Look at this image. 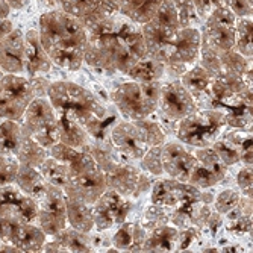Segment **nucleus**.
I'll use <instances>...</instances> for the list:
<instances>
[{
	"label": "nucleus",
	"mask_w": 253,
	"mask_h": 253,
	"mask_svg": "<svg viewBox=\"0 0 253 253\" xmlns=\"http://www.w3.org/2000/svg\"><path fill=\"white\" fill-rule=\"evenodd\" d=\"M58 117V132H59V141L82 150L93 138L86 132V129L76 122L75 119L64 116V114H56Z\"/></svg>",
	"instance_id": "30"
},
{
	"label": "nucleus",
	"mask_w": 253,
	"mask_h": 253,
	"mask_svg": "<svg viewBox=\"0 0 253 253\" xmlns=\"http://www.w3.org/2000/svg\"><path fill=\"white\" fill-rule=\"evenodd\" d=\"M171 3L177 12L180 28L197 26L200 23V18L193 5V0H171Z\"/></svg>",
	"instance_id": "42"
},
{
	"label": "nucleus",
	"mask_w": 253,
	"mask_h": 253,
	"mask_svg": "<svg viewBox=\"0 0 253 253\" xmlns=\"http://www.w3.org/2000/svg\"><path fill=\"white\" fill-rule=\"evenodd\" d=\"M18 123L23 132L45 149L59 143L56 111L47 97H34Z\"/></svg>",
	"instance_id": "7"
},
{
	"label": "nucleus",
	"mask_w": 253,
	"mask_h": 253,
	"mask_svg": "<svg viewBox=\"0 0 253 253\" xmlns=\"http://www.w3.org/2000/svg\"><path fill=\"white\" fill-rule=\"evenodd\" d=\"M3 75H5V72H3V70H2V68H0V78H2V76H3Z\"/></svg>",
	"instance_id": "58"
},
{
	"label": "nucleus",
	"mask_w": 253,
	"mask_h": 253,
	"mask_svg": "<svg viewBox=\"0 0 253 253\" xmlns=\"http://www.w3.org/2000/svg\"><path fill=\"white\" fill-rule=\"evenodd\" d=\"M53 62L44 52L38 31L31 29L25 34V72L31 78L42 76L50 72Z\"/></svg>",
	"instance_id": "22"
},
{
	"label": "nucleus",
	"mask_w": 253,
	"mask_h": 253,
	"mask_svg": "<svg viewBox=\"0 0 253 253\" xmlns=\"http://www.w3.org/2000/svg\"><path fill=\"white\" fill-rule=\"evenodd\" d=\"M163 146V144H161ZM161 146H153L150 147L143 158L140 159L141 170H144L147 174L155 176V177H163L164 176V169H163V156H161Z\"/></svg>",
	"instance_id": "41"
},
{
	"label": "nucleus",
	"mask_w": 253,
	"mask_h": 253,
	"mask_svg": "<svg viewBox=\"0 0 253 253\" xmlns=\"http://www.w3.org/2000/svg\"><path fill=\"white\" fill-rule=\"evenodd\" d=\"M146 237L147 231L141 224L125 221L117 226L116 234L111 238V244L119 252H141Z\"/></svg>",
	"instance_id": "27"
},
{
	"label": "nucleus",
	"mask_w": 253,
	"mask_h": 253,
	"mask_svg": "<svg viewBox=\"0 0 253 253\" xmlns=\"http://www.w3.org/2000/svg\"><path fill=\"white\" fill-rule=\"evenodd\" d=\"M106 188L129 199H138L152 188V179L119 155L103 170Z\"/></svg>",
	"instance_id": "8"
},
{
	"label": "nucleus",
	"mask_w": 253,
	"mask_h": 253,
	"mask_svg": "<svg viewBox=\"0 0 253 253\" xmlns=\"http://www.w3.org/2000/svg\"><path fill=\"white\" fill-rule=\"evenodd\" d=\"M179 229L164 224L147 232L141 252H176Z\"/></svg>",
	"instance_id": "31"
},
{
	"label": "nucleus",
	"mask_w": 253,
	"mask_h": 253,
	"mask_svg": "<svg viewBox=\"0 0 253 253\" xmlns=\"http://www.w3.org/2000/svg\"><path fill=\"white\" fill-rule=\"evenodd\" d=\"M58 6L78 18L85 29L108 18L103 9V0H58Z\"/></svg>",
	"instance_id": "23"
},
{
	"label": "nucleus",
	"mask_w": 253,
	"mask_h": 253,
	"mask_svg": "<svg viewBox=\"0 0 253 253\" xmlns=\"http://www.w3.org/2000/svg\"><path fill=\"white\" fill-rule=\"evenodd\" d=\"M169 220H170V210L164 208V206H161V205L152 203L149 208L144 211V215H143L140 224L149 232L155 227L169 224Z\"/></svg>",
	"instance_id": "40"
},
{
	"label": "nucleus",
	"mask_w": 253,
	"mask_h": 253,
	"mask_svg": "<svg viewBox=\"0 0 253 253\" xmlns=\"http://www.w3.org/2000/svg\"><path fill=\"white\" fill-rule=\"evenodd\" d=\"M34 97V89L28 78L5 73L0 78V119L20 122Z\"/></svg>",
	"instance_id": "11"
},
{
	"label": "nucleus",
	"mask_w": 253,
	"mask_h": 253,
	"mask_svg": "<svg viewBox=\"0 0 253 253\" xmlns=\"http://www.w3.org/2000/svg\"><path fill=\"white\" fill-rule=\"evenodd\" d=\"M0 215L25 223H37L38 205L32 197L23 194L14 183H9L0 187Z\"/></svg>",
	"instance_id": "18"
},
{
	"label": "nucleus",
	"mask_w": 253,
	"mask_h": 253,
	"mask_svg": "<svg viewBox=\"0 0 253 253\" xmlns=\"http://www.w3.org/2000/svg\"><path fill=\"white\" fill-rule=\"evenodd\" d=\"M252 28H253L252 17L237 18L234 49L237 52H240L249 61H252V56H253V50H252Z\"/></svg>",
	"instance_id": "37"
},
{
	"label": "nucleus",
	"mask_w": 253,
	"mask_h": 253,
	"mask_svg": "<svg viewBox=\"0 0 253 253\" xmlns=\"http://www.w3.org/2000/svg\"><path fill=\"white\" fill-rule=\"evenodd\" d=\"M202 37L196 26L180 28L174 35L164 58L166 72L177 78L199 61Z\"/></svg>",
	"instance_id": "9"
},
{
	"label": "nucleus",
	"mask_w": 253,
	"mask_h": 253,
	"mask_svg": "<svg viewBox=\"0 0 253 253\" xmlns=\"http://www.w3.org/2000/svg\"><path fill=\"white\" fill-rule=\"evenodd\" d=\"M146 55L141 25L120 12L86 28L84 62L96 70L127 75Z\"/></svg>",
	"instance_id": "1"
},
{
	"label": "nucleus",
	"mask_w": 253,
	"mask_h": 253,
	"mask_svg": "<svg viewBox=\"0 0 253 253\" xmlns=\"http://www.w3.org/2000/svg\"><path fill=\"white\" fill-rule=\"evenodd\" d=\"M37 2H38L40 5L45 6V8H49V9H56V8H59V6H58V0H37Z\"/></svg>",
	"instance_id": "57"
},
{
	"label": "nucleus",
	"mask_w": 253,
	"mask_h": 253,
	"mask_svg": "<svg viewBox=\"0 0 253 253\" xmlns=\"http://www.w3.org/2000/svg\"><path fill=\"white\" fill-rule=\"evenodd\" d=\"M45 240L41 252H93V238L91 232L85 234L73 227H65L53 237Z\"/></svg>",
	"instance_id": "21"
},
{
	"label": "nucleus",
	"mask_w": 253,
	"mask_h": 253,
	"mask_svg": "<svg viewBox=\"0 0 253 253\" xmlns=\"http://www.w3.org/2000/svg\"><path fill=\"white\" fill-rule=\"evenodd\" d=\"M0 68L12 75L25 72V34L20 29H12L0 38Z\"/></svg>",
	"instance_id": "20"
},
{
	"label": "nucleus",
	"mask_w": 253,
	"mask_h": 253,
	"mask_svg": "<svg viewBox=\"0 0 253 253\" xmlns=\"http://www.w3.org/2000/svg\"><path fill=\"white\" fill-rule=\"evenodd\" d=\"M212 81L214 78L206 70H203L199 64H194L180 76L182 85L185 86V89L191 94V97L197 105H203V103L210 105Z\"/></svg>",
	"instance_id": "25"
},
{
	"label": "nucleus",
	"mask_w": 253,
	"mask_h": 253,
	"mask_svg": "<svg viewBox=\"0 0 253 253\" xmlns=\"http://www.w3.org/2000/svg\"><path fill=\"white\" fill-rule=\"evenodd\" d=\"M47 235L37 223L18 221L11 235L9 244H12L18 252H41Z\"/></svg>",
	"instance_id": "26"
},
{
	"label": "nucleus",
	"mask_w": 253,
	"mask_h": 253,
	"mask_svg": "<svg viewBox=\"0 0 253 253\" xmlns=\"http://www.w3.org/2000/svg\"><path fill=\"white\" fill-rule=\"evenodd\" d=\"M202 235V231L196 226H188L179 229L177 232V246H176V252H185L187 249H190V246Z\"/></svg>",
	"instance_id": "48"
},
{
	"label": "nucleus",
	"mask_w": 253,
	"mask_h": 253,
	"mask_svg": "<svg viewBox=\"0 0 253 253\" xmlns=\"http://www.w3.org/2000/svg\"><path fill=\"white\" fill-rule=\"evenodd\" d=\"M223 227L226 229L227 234H231L235 238L238 237L252 238V214H246L234 220H224Z\"/></svg>",
	"instance_id": "45"
},
{
	"label": "nucleus",
	"mask_w": 253,
	"mask_h": 253,
	"mask_svg": "<svg viewBox=\"0 0 253 253\" xmlns=\"http://www.w3.org/2000/svg\"><path fill=\"white\" fill-rule=\"evenodd\" d=\"M200 200L211 205L214 196L191 185L190 182H180L171 177L159 179L152 183V203L164 206L170 211Z\"/></svg>",
	"instance_id": "10"
},
{
	"label": "nucleus",
	"mask_w": 253,
	"mask_h": 253,
	"mask_svg": "<svg viewBox=\"0 0 253 253\" xmlns=\"http://www.w3.org/2000/svg\"><path fill=\"white\" fill-rule=\"evenodd\" d=\"M226 116V127L252 130V88L227 102L223 108Z\"/></svg>",
	"instance_id": "24"
},
{
	"label": "nucleus",
	"mask_w": 253,
	"mask_h": 253,
	"mask_svg": "<svg viewBox=\"0 0 253 253\" xmlns=\"http://www.w3.org/2000/svg\"><path fill=\"white\" fill-rule=\"evenodd\" d=\"M40 42L50 61L65 70L76 72L84 64L86 29L61 8L49 9L40 17Z\"/></svg>",
	"instance_id": "2"
},
{
	"label": "nucleus",
	"mask_w": 253,
	"mask_h": 253,
	"mask_svg": "<svg viewBox=\"0 0 253 253\" xmlns=\"http://www.w3.org/2000/svg\"><path fill=\"white\" fill-rule=\"evenodd\" d=\"M133 208L129 197H125L112 190H106L93 205V218L96 231H109L125 223Z\"/></svg>",
	"instance_id": "13"
},
{
	"label": "nucleus",
	"mask_w": 253,
	"mask_h": 253,
	"mask_svg": "<svg viewBox=\"0 0 253 253\" xmlns=\"http://www.w3.org/2000/svg\"><path fill=\"white\" fill-rule=\"evenodd\" d=\"M0 244H2V241H0Z\"/></svg>",
	"instance_id": "60"
},
{
	"label": "nucleus",
	"mask_w": 253,
	"mask_h": 253,
	"mask_svg": "<svg viewBox=\"0 0 253 253\" xmlns=\"http://www.w3.org/2000/svg\"><path fill=\"white\" fill-rule=\"evenodd\" d=\"M14 183L23 194L32 197L35 202H38L47 190V182L44 180L40 170L31 166H18Z\"/></svg>",
	"instance_id": "28"
},
{
	"label": "nucleus",
	"mask_w": 253,
	"mask_h": 253,
	"mask_svg": "<svg viewBox=\"0 0 253 253\" xmlns=\"http://www.w3.org/2000/svg\"><path fill=\"white\" fill-rule=\"evenodd\" d=\"M223 224H224V218H223V215L221 214H218L217 211H212L211 212V215L208 217V220H206V223H205V226H203V229L205 231H208V234H210V237L211 238H215L217 237V234L221 231L223 229ZM202 229V231H203Z\"/></svg>",
	"instance_id": "52"
},
{
	"label": "nucleus",
	"mask_w": 253,
	"mask_h": 253,
	"mask_svg": "<svg viewBox=\"0 0 253 253\" xmlns=\"http://www.w3.org/2000/svg\"><path fill=\"white\" fill-rule=\"evenodd\" d=\"M23 130L18 122L3 120L0 122V155L15 158L21 143Z\"/></svg>",
	"instance_id": "34"
},
{
	"label": "nucleus",
	"mask_w": 253,
	"mask_h": 253,
	"mask_svg": "<svg viewBox=\"0 0 253 253\" xmlns=\"http://www.w3.org/2000/svg\"><path fill=\"white\" fill-rule=\"evenodd\" d=\"M11 8L8 5V0H0V18H8Z\"/></svg>",
	"instance_id": "56"
},
{
	"label": "nucleus",
	"mask_w": 253,
	"mask_h": 253,
	"mask_svg": "<svg viewBox=\"0 0 253 253\" xmlns=\"http://www.w3.org/2000/svg\"><path fill=\"white\" fill-rule=\"evenodd\" d=\"M237 17L224 5L214 9L203 20L200 37L202 42L212 49L217 55L234 49Z\"/></svg>",
	"instance_id": "12"
},
{
	"label": "nucleus",
	"mask_w": 253,
	"mask_h": 253,
	"mask_svg": "<svg viewBox=\"0 0 253 253\" xmlns=\"http://www.w3.org/2000/svg\"><path fill=\"white\" fill-rule=\"evenodd\" d=\"M65 211H67V224L76 231L89 234L94 231V218L91 205L79 199L65 197Z\"/></svg>",
	"instance_id": "29"
},
{
	"label": "nucleus",
	"mask_w": 253,
	"mask_h": 253,
	"mask_svg": "<svg viewBox=\"0 0 253 253\" xmlns=\"http://www.w3.org/2000/svg\"><path fill=\"white\" fill-rule=\"evenodd\" d=\"M31 0H8V5L11 9H23Z\"/></svg>",
	"instance_id": "55"
},
{
	"label": "nucleus",
	"mask_w": 253,
	"mask_h": 253,
	"mask_svg": "<svg viewBox=\"0 0 253 253\" xmlns=\"http://www.w3.org/2000/svg\"><path fill=\"white\" fill-rule=\"evenodd\" d=\"M37 224L42 229V232L47 237L56 235L68 226L65 211V194L61 188L47 183V190L37 202Z\"/></svg>",
	"instance_id": "15"
},
{
	"label": "nucleus",
	"mask_w": 253,
	"mask_h": 253,
	"mask_svg": "<svg viewBox=\"0 0 253 253\" xmlns=\"http://www.w3.org/2000/svg\"><path fill=\"white\" fill-rule=\"evenodd\" d=\"M12 29H14V26L8 18H0V38L6 37Z\"/></svg>",
	"instance_id": "54"
},
{
	"label": "nucleus",
	"mask_w": 253,
	"mask_h": 253,
	"mask_svg": "<svg viewBox=\"0 0 253 253\" xmlns=\"http://www.w3.org/2000/svg\"><path fill=\"white\" fill-rule=\"evenodd\" d=\"M194 156H196V166L188 179L191 185L200 190H208L215 187L217 183H220L226 177L227 166L211 149V146L199 147L194 152Z\"/></svg>",
	"instance_id": "17"
},
{
	"label": "nucleus",
	"mask_w": 253,
	"mask_h": 253,
	"mask_svg": "<svg viewBox=\"0 0 253 253\" xmlns=\"http://www.w3.org/2000/svg\"><path fill=\"white\" fill-rule=\"evenodd\" d=\"M47 156H49V149H45L38 141H35L32 136L23 132L21 143H20V147L15 155V159L18 161V164L38 169Z\"/></svg>",
	"instance_id": "33"
},
{
	"label": "nucleus",
	"mask_w": 253,
	"mask_h": 253,
	"mask_svg": "<svg viewBox=\"0 0 253 253\" xmlns=\"http://www.w3.org/2000/svg\"><path fill=\"white\" fill-rule=\"evenodd\" d=\"M226 127L224 111L220 108L196 109L177 122L176 136L182 144L199 147L211 146Z\"/></svg>",
	"instance_id": "5"
},
{
	"label": "nucleus",
	"mask_w": 253,
	"mask_h": 253,
	"mask_svg": "<svg viewBox=\"0 0 253 253\" xmlns=\"http://www.w3.org/2000/svg\"><path fill=\"white\" fill-rule=\"evenodd\" d=\"M223 5L231 11L237 18L252 17V3L249 0H223Z\"/></svg>",
	"instance_id": "49"
},
{
	"label": "nucleus",
	"mask_w": 253,
	"mask_h": 253,
	"mask_svg": "<svg viewBox=\"0 0 253 253\" xmlns=\"http://www.w3.org/2000/svg\"><path fill=\"white\" fill-rule=\"evenodd\" d=\"M252 180H253L252 166H243L237 174V185L240 187L243 196L252 197Z\"/></svg>",
	"instance_id": "50"
},
{
	"label": "nucleus",
	"mask_w": 253,
	"mask_h": 253,
	"mask_svg": "<svg viewBox=\"0 0 253 253\" xmlns=\"http://www.w3.org/2000/svg\"><path fill=\"white\" fill-rule=\"evenodd\" d=\"M193 5H194V9H196L199 18L202 21L208 17L214 9L221 6L223 0H193Z\"/></svg>",
	"instance_id": "51"
},
{
	"label": "nucleus",
	"mask_w": 253,
	"mask_h": 253,
	"mask_svg": "<svg viewBox=\"0 0 253 253\" xmlns=\"http://www.w3.org/2000/svg\"><path fill=\"white\" fill-rule=\"evenodd\" d=\"M211 149L218 155V158L223 161V163L227 166V167H232V166H237L240 163V156H241V150L240 147L231 141L229 138H226L224 135L211 144Z\"/></svg>",
	"instance_id": "38"
},
{
	"label": "nucleus",
	"mask_w": 253,
	"mask_h": 253,
	"mask_svg": "<svg viewBox=\"0 0 253 253\" xmlns=\"http://www.w3.org/2000/svg\"><path fill=\"white\" fill-rule=\"evenodd\" d=\"M249 2H250V3H252V0H249Z\"/></svg>",
	"instance_id": "59"
},
{
	"label": "nucleus",
	"mask_w": 253,
	"mask_h": 253,
	"mask_svg": "<svg viewBox=\"0 0 253 253\" xmlns=\"http://www.w3.org/2000/svg\"><path fill=\"white\" fill-rule=\"evenodd\" d=\"M18 166L20 164L15 158L0 155V187L14 183Z\"/></svg>",
	"instance_id": "47"
},
{
	"label": "nucleus",
	"mask_w": 253,
	"mask_h": 253,
	"mask_svg": "<svg viewBox=\"0 0 253 253\" xmlns=\"http://www.w3.org/2000/svg\"><path fill=\"white\" fill-rule=\"evenodd\" d=\"M41 176L44 177V180L50 183V185H55L61 190H64L67 179H68V167L67 164L61 163V161L52 158L50 155L44 159V163L38 167Z\"/></svg>",
	"instance_id": "36"
},
{
	"label": "nucleus",
	"mask_w": 253,
	"mask_h": 253,
	"mask_svg": "<svg viewBox=\"0 0 253 253\" xmlns=\"http://www.w3.org/2000/svg\"><path fill=\"white\" fill-rule=\"evenodd\" d=\"M138 123H140V126H141V129L144 132V136H146V140H147L150 147L161 146V144L166 143V135L167 133L164 132L161 123L153 122V120H147V119L138 120Z\"/></svg>",
	"instance_id": "44"
},
{
	"label": "nucleus",
	"mask_w": 253,
	"mask_h": 253,
	"mask_svg": "<svg viewBox=\"0 0 253 253\" xmlns=\"http://www.w3.org/2000/svg\"><path fill=\"white\" fill-rule=\"evenodd\" d=\"M161 82L129 81L112 91L111 99L126 120L147 119L158 111Z\"/></svg>",
	"instance_id": "4"
},
{
	"label": "nucleus",
	"mask_w": 253,
	"mask_h": 253,
	"mask_svg": "<svg viewBox=\"0 0 253 253\" xmlns=\"http://www.w3.org/2000/svg\"><path fill=\"white\" fill-rule=\"evenodd\" d=\"M161 156L164 174L180 182H188L196 166L194 153L188 152L180 141H170L161 146Z\"/></svg>",
	"instance_id": "19"
},
{
	"label": "nucleus",
	"mask_w": 253,
	"mask_h": 253,
	"mask_svg": "<svg viewBox=\"0 0 253 253\" xmlns=\"http://www.w3.org/2000/svg\"><path fill=\"white\" fill-rule=\"evenodd\" d=\"M47 99L55 108L56 114H64L79 122L94 140H105V119L106 108L84 86L58 81L52 82L47 89Z\"/></svg>",
	"instance_id": "3"
},
{
	"label": "nucleus",
	"mask_w": 253,
	"mask_h": 253,
	"mask_svg": "<svg viewBox=\"0 0 253 253\" xmlns=\"http://www.w3.org/2000/svg\"><path fill=\"white\" fill-rule=\"evenodd\" d=\"M199 65L203 68V70L208 72L212 78L218 76L221 73V64H220V58L218 55L210 49L206 44H200V53H199Z\"/></svg>",
	"instance_id": "43"
},
{
	"label": "nucleus",
	"mask_w": 253,
	"mask_h": 253,
	"mask_svg": "<svg viewBox=\"0 0 253 253\" xmlns=\"http://www.w3.org/2000/svg\"><path fill=\"white\" fill-rule=\"evenodd\" d=\"M197 108V103L182 85L180 79L161 84L158 109L161 112V119L167 123L177 125L179 120L187 117Z\"/></svg>",
	"instance_id": "14"
},
{
	"label": "nucleus",
	"mask_w": 253,
	"mask_h": 253,
	"mask_svg": "<svg viewBox=\"0 0 253 253\" xmlns=\"http://www.w3.org/2000/svg\"><path fill=\"white\" fill-rule=\"evenodd\" d=\"M17 223H18V220L9 218V217H5V215H0V241L9 243L11 235L14 232Z\"/></svg>",
	"instance_id": "53"
},
{
	"label": "nucleus",
	"mask_w": 253,
	"mask_h": 253,
	"mask_svg": "<svg viewBox=\"0 0 253 253\" xmlns=\"http://www.w3.org/2000/svg\"><path fill=\"white\" fill-rule=\"evenodd\" d=\"M166 75V67L163 62L155 61L149 55H146L140 62H138L132 70L127 73V76L132 81L138 82H153V81H161Z\"/></svg>",
	"instance_id": "35"
},
{
	"label": "nucleus",
	"mask_w": 253,
	"mask_h": 253,
	"mask_svg": "<svg viewBox=\"0 0 253 253\" xmlns=\"http://www.w3.org/2000/svg\"><path fill=\"white\" fill-rule=\"evenodd\" d=\"M109 140L114 149L127 161H140L150 149L138 120H123L117 123L109 132Z\"/></svg>",
	"instance_id": "16"
},
{
	"label": "nucleus",
	"mask_w": 253,
	"mask_h": 253,
	"mask_svg": "<svg viewBox=\"0 0 253 253\" xmlns=\"http://www.w3.org/2000/svg\"><path fill=\"white\" fill-rule=\"evenodd\" d=\"M218 58H220V64H221V70L235 72L241 76L252 67V61L244 58L235 49H231V50H226V52L220 53Z\"/></svg>",
	"instance_id": "39"
},
{
	"label": "nucleus",
	"mask_w": 253,
	"mask_h": 253,
	"mask_svg": "<svg viewBox=\"0 0 253 253\" xmlns=\"http://www.w3.org/2000/svg\"><path fill=\"white\" fill-rule=\"evenodd\" d=\"M179 29V17L171 0H163L156 14L144 25H141L147 55L155 61L164 64L166 53Z\"/></svg>",
	"instance_id": "6"
},
{
	"label": "nucleus",
	"mask_w": 253,
	"mask_h": 253,
	"mask_svg": "<svg viewBox=\"0 0 253 253\" xmlns=\"http://www.w3.org/2000/svg\"><path fill=\"white\" fill-rule=\"evenodd\" d=\"M163 3V0H119L120 14L129 20L144 25L149 21Z\"/></svg>",
	"instance_id": "32"
},
{
	"label": "nucleus",
	"mask_w": 253,
	"mask_h": 253,
	"mask_svg": "<svg viewBox=\"0 0 253 253\" xmlns=\"http://www.w3.org/2000/svg\"><path fill=\"white\" fill-rule=\"evenodd\" d=\"M241 193L237 191V190H231V188H227L224 191H221L215 199H214V211H217L218 214L224 215L227 214L229 211H231L232 208H235L237 203L240 202L241 199Z\"/></svg>",
	"instance_id": "46"
}]
</instances>
